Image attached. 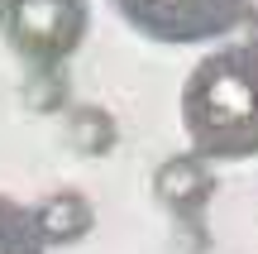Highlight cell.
I'll use <instances>...</instances> for the list:
<instances>
[{"instance_id": "6da1fadb", "label": "cell", "mask_w": 258, "mask_h": 254, "mask_svg": "<svg viewBox=\"0 0 258 254\" xmlns=\"http://www.w3.org/2000/svg\"><path fill=\"white\" fill-rule=\"evenodd\" d=\"M182 130L196 159L244 163L258 159V48H211L182 82Z\"/></svg>"}, {"instance_id": "7a4b0ae2", "label": "cell", "mask_w": 258, "mask_h": 254, "mask_svg": "<svg viewBox=\"0 0 258 254\" xmlns=\"http://www.w3.org/2000/svg\"><path fill=\"white\" fill-rule=\"evenodd\" d=\"M110 10L148 43H220L249 15V0H110Z\"/></svg>"}, {"instance_id": "3957f363", "label": "cell", "mask_w": 258, "mask_h": 254, "mask_svg": "<svg viewBox=\"0 0 258 254\" xmlns=\"http://www.w3.org/2000/svg\"><path fill=\"white\" fill-rule=\"evenodd\" d=\"M0 29L19 58L34 67H57L82 48L91 10L86 0H0Z\"/></svg>"}, {"instance_id": "277c9868", "label": "cell", "mask_w": 258, "mask_h": 254, "mask_svg": "<svg viewBox=\"0 0 258 254\" xmlns=\"http://www.w3.org/2000/svg\"><path fill=\"white\" fill-rule=\"evenodd\" d=\"M153 197L163 201L167 211L177 216H201L215 197V173L206 159H196L191 149L186 154H167L163 163L153 168Z\"/></svg>"}, {"instance_id": "5b68a950", "label": "cell", "mask_w": 258, "mask_h": 254, "mask_svg": "<svg viewBox=\"0 0 258 254\" xmlns=\"http://www.w3.org/2000/svg\"><path fill=\"white\" fill-rule=\"evenodd\" d=\"M34 221H38V230H43L48 249H53V245L62 249V245H82V240L91 235L96 207L86 201V192L62 187V192H48V197L34 207Z\"/></svg>"}, {"instance_id": "8992f818", "label": "cell", "mask_w": 258, "mask_h": 254, "mask_svg": "<svg viewBox=\"0 0 258 254\" xmlns=\"http://www.w3.org/2000/svg\"><path fill=\"white\" fill-rule=\"evenodd\" d=\"M0 254H48V240L34 221V207L0 192Z\"/></svg>"}, {"instance_id": "52a82bcc", "label": "cell", "mask_w": 258, "mask_h": 254, "mask_svg": "<svg viewBox=\"0 0 258 254\" xmlns=\"http://www.w3.org/2000/svg\"><path fill=\"white\" fill-rule=\"evenodd\" d=\"M67 134H72V144H77V149H86V154H105L115 144L110 115H105V111H91V106H82V111L67 120Z\"/></svg>"}]
</instances>
